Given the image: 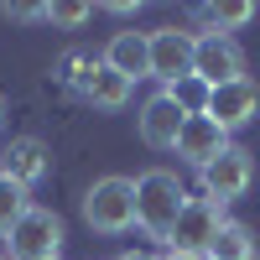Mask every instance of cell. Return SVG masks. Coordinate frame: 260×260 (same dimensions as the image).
<instances>
[{
	"mask_svg": "<svg viewBox=\"0 0 260 260\" xmlns=\"http://www.w3.org/2000/svg\"><path fill=\"white\" fill-rule=\"evenodd\" d=\"M104 11H115V16H130V11H141L136 0H104Z\"/></svg>",
	"mask_w": 260,
	"mask_h": 260,
	"instance_id": "20",
	"label": "cell"
},
{
	"mask_svg": "<svg viewBox=\"0 0 260 260\" xmlns=\"http://www.w3.org/2000/svg\"><path fill=\"white\" fill-rule=\"evenodd\" d=\"M26 208H31V192L21 182H11V177H0V234H11Z\"/></svg>",
	"mask_w": 260,
	"mask_h": 260,
	"instance_id": "17",
	"label": "cell"
},
{
	"mask_svg": "<svg viewBox=\"0 0 260 260\" xmlns=\"http://www.w3.org/2000/svg\"><path fill=\"white\" fill-rule=\"evenodd\" d=\"M0 260H6V255H0Z\"/></svg>",
	"mask_w": 260,
	"mask_h": 260,
	"instance_id": "24",
	"label": "cell"
},
{
	"mask_svg": "<svg viewBox=\"0 0 260 260\" xmlns=\"http://www.w3.org/2000/svg\"><path fill=\"white\" fill-rule=\"evenodd\" d=\"M167 260H192V255H167Z\"/></svg>",
	"mask_w": 260,
	"mask_h": 260,
	"instance_id": "22",
	"label": "cell"
},
{
	"mask_svg": "<svg viewBox=\"0 0 260 260\" xmlns=\"http://www.w3.org/2000/svg\"><path fill=\"white\" fill-rule=\"evenodd\" d=\"M104 62H110L120 78H130V83L151 78V42H146V31H115L104 42Z\"/></svg>",
	"mask_w": 260,
	"mask_h": 260,
	"instance_id": "13",
	"label": "cell"
},
{
	"mask_svg": "<svg viewBox=\"0 0 260 260\" xmlns=\"http://www.w3.org/2000/svg\"><path fill=\"white\" fill-rule=\"evenodd\" d=\"M234 141H229V130L219 125V120H213V115H187L182 120V136H177V156L187 161V167H208L213 156H224V151H229Z\"/></svg>",
	"mask_w": 260,
	"mask_h": 260,
	"instance_id": "9",
	"label": "cell"
},
{
	"mask_svg": "<svg viewBox=\"0 0 260 260\" xmlns=\"http://www.w3.org/2000/svg\"><path fill=\"white\" fill-rule=\"evenodd\" d=\"M47 172H52V151H47V141H37V136H16L6 151H0V177L21 182L26 192L47 177Z\"/></svg>",
	"mask_w": 260,
	"mask_h": 260,
	"instance_id": "10",
	"label": "cell"
},
{
	"mask_svg": "<svg viewBox=\"0 0 260 260\" xmlns=\"http://www.w3.org/2000/svg\"><path fill=\"white\" fill-rule=\"evenodd\" d=\"M146 42H151V78H161V89L192 73V47H198L192 31L161 26V31H146Z\"/></svg>",
	"mask_w": 260,
	"mask_h": 260,
	"instance_id": "7",
	"label": "cell"
},
{
	"mask_svg": "<svg viewBox=\"0 0 260 260\" xmlns=\"http://www.w3.org/2000/svg\"><path fill=\"white\" fill-rule=\"evenodd\" d=\"M167 94L177 99V110H182V115H208V99H213V89H208L198 73H187V78H177V83H167Z\"/></svg>",
	"mask_w": 260,
	"mask_h": 260,
	"instance_id": "15",
	"label": "cell"
},
{
	"mask_svg": "<svg viewBox=\"0 0 260 260\" xmlns=\"http://www.w3.org/2000/svg\"><path fill=\"white\" fill-rule=\"evenodd\" d=\"M198 177H203V198H213V203L229 208L234 198H245V192H250V182H255V156H250L245 146H229L224 156H213V161L198 172Z\"/></svg>",
	"mask_w": 260,
	"mask_h": 260,
	"instance_id": "5",
	"label": "cell"
},
{
	"mask_svg": "<svg viewBox=\"0 0 260 260\" xmlns=\"http://www.w3.org/2000/svg\"><path fill=\"white\" fill-rule=\"evenodd\" d=\"M224 224H229V219H224V203H213V198H187V208H182L177 229H172L167 250H172V255L208 260V250H213V240H219Z\"/></svg>",
	"mask_w": 260,
	"mask_h": 260,
	"instance_id": "4",
	"label": "cell"
},
{
	"mask_svg": "<svg viewBox=\"0 0 260 260\" xmlns=\"http://www.w3.org/2000/svg\"><path fill=\"white\" fill-rule=\"evenodd\" d=\"M182 208H187V187H182L177 172L151 167V172L136 177V224L151 234V240H172Z\"/></svg>",
	"mask_w": 260,
	"mask_h": 260,
	"instance_id": "1",
	"label": "cell"
},
{
	"mask_svg": "<svg viewBox=\"0 0 260 260\" xmlns=\"http://www.w3.org/2000/svg\"><path fill=\"white\" fill-rule=\"evenodd\" d=\"M11 21H47V6H0Z\"/></svg>",
	"mask_w": 260,
	"mask_h": 260,
	"instance_id": "19",
	"label": "cell"
},
{
	"mask_svg": "<svg viewBox=\"0 0 260 260\" xmlns=\"http://www.w3.org/2000/svg\"><path fill=\"white\" fill-rule=\"evenodd\" d=\"M0 115H6V99H0Z\"/></svg>",
	"mask_w": 260,
	"mask_h": 260,
	"instance_id": "23",
	"label": "cell"
},
{
	"mask_svg": "<svg viewBox=\"0 0 260 260\" xmlns=\"http://www.w3.org/2000/svg\"><path fill=\"white\" fill-rule=\"evenodd\" d=\"M89 16H94V6H83V0H57V6H47L52 26H83Z\"/></svg>",
	"mask_w": 260,
	"mask_h": 260,
	"instance_id": "18",
	"label": "cell"
},
{
	"mask_svg": "<svg viewBox=\"0 0 260 260\" xmlns=\"http://www.w3.org/2000/svg\"><path fill=\"white\" fill-rule=\"evenodd\" d=\"M120 260H156V255H146V250H130V255H120Z\"/></svg>",
	"mask_w": 260,
	"mask_h": 260,
	"instance_id": "21",
	"label": "cell"
},
{
	"mask_svg": "<svg viewBox=\"0 0 260 260\" xmlns=\"http://www.w3.org/2000/svg\"><path fill=\"white\" fill-rule=\"evenodd\" d=\"M182 110H177V99H172L167 89H156L146 104H141V115H136V125H141V141L151 146V151H177V136H182Z\"/></svg>",
	"mask_w": 260,
	"mask_h": 260,
	"instance_id": "8",
	"label": "cell"
},
{
	"mask_svg": "<svg viewBox=\"0 0 260 260\" xmlns=\"http://www.w3.org/2000/svg\"><path fill=\"white\" fill-rule=\"evenodd\" d=\"M208 260H255V234L245 229V224H224L219 229V240H213V250H208Z\"/></svg>",
	"mask_w": 260,
	"mask_h": 260,
	"instance_id": "14",
	"label": "cell"
},
{
	"mask_svg": "<svg viewBox=\"0 0 260 260\" xmlns=\"http://www.w3.org/2000/svg\"><path fill=\"white\" fill-rule=\"evenodd\" d=\"M83 224L94 234L136 229V182L130 177H99L89 192H83Z\"/></svg>",
	"mask_w": 260,
	"mask_h": 260,
	"instance_id": "2",
	"label": "cell"
},
{
	"mask_svg": "<svg viewBox=\"0 0 260 260\" xmlns=\"http://www.w3.org/2000/svg\"><path fill=\"white\" fill-rule=\"evenodd\" d=\"M192 73H198L208 89L245 78V52H240V42L224 37V31H198V47H192Z\"/></svg>",
	"mask_w": 260,
	"mask_h": 260,
	"instance_id": "6",
	"label": "cell"
},
{
	"mask_svg": "<svg viewBox=\"0 0 260 260\" xmlns=\"http://www.w3.org/2000/svg\"><path fill=\"white\" fill-rule=\"evenodd\" d=\"M73 94H83V99L94 104V110H125V104H130V94H136V83H130V78H120L104 57H89V68L78 73V89H73Z\"/></svg>",
	"mask_w": 260,
	"mask_h": 260,
	"instance_id": "12",
	"label": "cell"
},
{
	"mask_svg": "<svg viewBox=\"0 0 260 260\" xmlns=\"http://www.w3.org/2000/svg\"><path fill=\"white\" fill-rule=\"evenodd\" d=\"M62 240H68V229L52 208L31 203L26 213L16 219V229L6 234V260H57L62 255Z\"/></svg>",
	"mask_w": 260,
	"mask_h": 260,
	"instance_id": "3",
	"label": "cell"
},
{
	"mask_svg": "<svg viewBox=\"0 0 260 260\" xmlns=\"http://www.w3.org/2000/svg\"><path fill=\"white\" fill-rule=\"evenodd\" d=\"M203 21H213V31L229 37V26H250L255 21V6L250 0H219V6H203Z\"/></svg>",
	"mask_w": 260,
	"mask_h": 260,
	"instance_id": "16",
	"label": "cell"
},
{
	"mask_svg": "<svg viewBox=\"0 0 260 260\" xmlns=\"http://www.w3.org/2000/svg\"><path fill=\"white\" fill-rule=\"evenodd\" d=\"M208 115L219 120L224 130H240V125H250L255 115H260V83L245 73V78H234V83H219L213 89V99H208Z\"/></svg>",
	"mask_w": 260,
	"mask_h": 260,
	"instance_id": "11",
	"label": "cell"
}]
</instances>
